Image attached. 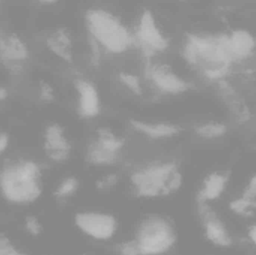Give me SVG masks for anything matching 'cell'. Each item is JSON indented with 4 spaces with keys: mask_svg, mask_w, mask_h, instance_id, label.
<instances>
[{
    "mask_svg": "<svg viewBox=\"0 0 256 255\" xmlns=\"http://www.w3.org/2000/svg\"><path fill=\"white\" fill-rule=\"evenodd\" d=\"M182 55L188 65L210 82L224 80L234 62L227 45V34L186 33Z\"/></svg>",
    "mask_w": 256,
    "mask_h": 255,
    "instance_id": "1",
    "label": "cell"
},
{
    "mask_svg": "<svg viewBox=\"0 0 256 255\" xmlns=\"http://www.w3.org/2000/svg\"><path fill=\"white\" fill-rule=\"evenodd\" d=\"M84 19L88 36L110 53H124L134 44L135 38L132 33L112 11L102 7H90L86 10Z\"/></svg>",
    "mask_w": 256,
    "mask_h": 255,
    "instance_id": "2",
    "label": "cell"
},
{
    "mask_svg": "<svg viewBox=\"0 0 256 255\" xmlns=\"http://www.w3.org/2000/svg\"><path fill=\"white\" fill-rule=\"evenodd\" d=\"M40 169L32 160L13 162L0 171V188L6 199L13 203H30L42 193Z\"/></svg>",
    "mask_w": 256,
    "mask_h": 255,
    "instance_id": "3",
    "label": "cell"
},
{
    "mask_svg": "<svg viewBox=\"0 0 256 255\" xmlns=\"http://www.w3.org/2000/svg\"><path fill=\"white\" fill-rule=\"evenodd\" d=\"M131 182L140 197H162L176 193L182 184V175L172 162L156 163L136 171Z\"/></svg>",
    "mask_w": 256,
    "mask_h": 255,
    "instance_id": "4",
    "label": "cell"
},
{
    "mask_svg": "<svg viewBox=\"0 0 256 255\" xmlns=\"http://www.w3.org/2000/svg\"><path fill=\"white\" fill-rule=\"evenodd\" d=\"M176 241V232L170 222L160 217H152L140 225L136 242L140 254L160 255L168 251Z\"/></svg>",
    "mask_w": 256,
    "mask_h": 255,
    "instance_id": "5",
    "label": "cell"
},
{
    "mask_svg": "<svg viewBox=\"0 0 256 255\" xmlns=\"http://www.w3.org/2000/svg\"><path fill=\"white\" fill-rule=\"evenodd\" d=\"M136 40L146 61L164 53L170 46V39L160 28L153 11L148 8L144 9L138 18Z\"/></svg>",
    "mask_w": 256,
    "mask_h": 255,
    "instance_id": "6",
    "label": "cell"
},
{
    "mask_svg": "<svg viewBox=\"0 0 256 255\" xmlns=\"http://www.w3.org/2000/svg\"><path fill=\"white\" fill-rule=\"evenodd\" d=\"M126 145V140L108 127L96 130L94 140L88 145L86 160L96 166H108L115 163Z\"/></svg>",
    "mask_w": 256,
    "mask_h": 255,
    "instance_id": "7",
    "label": "cell"
},
{
    "mask_svg": "<svg viewBox=\"0 0 256 255\" xmlns=\"http://www.w3.org/2000/svg\"><path fill=\"white\" fill-rule=\"evenodd\" d=\"M144 76L149 83L161 94L178 95L190 89L189 81L179 76L168 64L146 61Z\"/></svg>",
    "mask_w": 256,
    "mask_h": 255,
    "instance_id": "8",
    "label": "cell"
},
{
    "mask_svg": "<svg viewBox=\"0 0 256 255\" xmlns=\"http://www.w3.org/2000/svg\"><path fill=\"white\" fill-rule=\"evenodd\" d=\"M26 43L14 33L0 36V62L14 73L22 71L30 58Z\"/></svg>",
    "mask_w": 256,
    "mask_h": 255,
    "instance_id": "9",
    "label": "cell"
},
{
    "mask_svg": "<svg viewBox=\"0 0 256 255\" xmlns=\"http://www.w3.org/2000/svg\"><path fill=\"white\" fill-rule=\"evenodd\" d=\"M75 223L82 232L97 240L112 238L117 226L114 217L99 213H80L75 216Z\"/></svg>",
    "mask_w": 256,
    "mask_h": 255,
    "instance_id": "10",
    "label": "cell"
},
{
    "mask_svg": "<svg viewBox=\"0 0 256 255\" xmlns=\"http://www.w3.org/2000/svg\"><path fill=\"white\" fill-rule=\"evenodd\" d=\"M74 87L78 93V114L84 119H94L100 115L102 101L97 87L90 79L76 78Z\"/></svg>",
    "mask_w": 256,
    "mask_h": 255,
    "instance_id": "11",
    "label": "cell"
},
{
    "mask_svg": "<svg viewBox=\"0 0 256 255\" xmlns=\"http://www.w3.org/2000/svg\"><path fill=\"white\" fill-rule=\"evenodd\" d=\"M44 149L48 158L56 163H62L70 157L72 145L60 124L52 123L45 129Z\"/></svg>",
    "mask_w": 256,
    "mask_h": 255,
    "instance_id": "12",
    "label": "cell"
},
{
    "mask_svg": "<svg viewBox=\"0 0 256 255\" xmlns=\"http://www.w3.org/2000/svg\"><path fill=\"white\" fill-rule=\"evenodd\" d=\"M198 211L203 223L207 238L216 245L227 247L231 240L215 213L206 202H198Z\"/></svg>",
    "mask_w": 256,
    "mask_h": 255,
    "instance_id": "13",
    "label": "cell"
},
{
    "mask_svg": "<svg viewBox=\"0 0 256 255\" xmlns=\"http://www.w3.org/2000/svg\"><path fill=\"white\" fill-rule=\"evenodd\" d=\"M129 124L134 131L154 140L170 139L182 133V127L172 123H150L130 119Z\"/></svg>",
    "mask_w": 256,
    "mask_h": 255,
    "instance_id": "14",
    "label": "cell"
},
{
    "mask_svg": "<svg viewBox=\"0 0 256 255\" xmlns=\"http://www.w3.org/2000/svg\"><path fill=\"white\" fill-rule=\"evenodd\" d=\"M227 45L234 61H238L252 55L256 49V42L249 31L238 28L227 34Z\"/></svg>",
    "mask_w": 256,
    "mask_h": 255,
    "instance_id": "15",
    "label": "cell"
},
{
    "mask_svg": "<svg viewBox=\"0 0 256 255\" xmlns=\"http://www.w3.org/2000/svg\"><path fill=\"white\" fill-rule=\"evenodd\" d=\"M46 47L56 56L68 64L74 61L73 40L66 28H56L46 37Z\"/></svg>",
    "mask_w": 256,
    "mask_h": 255,
    "instance_id": "16",
    "label": "cell"
},
{
    "mask_svg": "<svg viewBox=\"0 0 256 255\" xmlns=\"http://www.w3.org/2000/svg\"><path fill=\"white\" fill-rule=\"evenodd\" d=\"M227 178L218 173L210 174L204 181V187L197 196L198 202H206L220 196L226 182Z\"/></svg>",
    "mask_w": 256,
    "mask_h": 255,
    "instance_id": "17",
    "label": "cell"
},
{
    "mask_svg": "<svg viewBox=\"0 0 256 255\" xmlns=\"http://www.w3.org/2000/svg\"><path fill=\"white\" fill-rule=\"evenodd\" d=\"M228 132V127L221 122L202 123L196 126L194 133L198 137L206 140H213L225 136Z\"/></svg>",
    "mask_w": 256,
    "mask_h": 255,
    "instance_id": "18",
    "label": "cell"
},
{
    "mask_svg": "<svg viewBox=\"0 0 256 255\" xmlns=\"http://www.w3.org/2000/svg\"><path fill=\"white\" fill-rule=\"evenodd\" d=\"M118 79L122 85H124L132 94L136 96L142 95V85L136 75L130 72L122 71L118 73Z\"/></svg>",
    "mask_w": 256,
    "mask_h": 255,
    "instance_id": "19",
    "label": "cell"
},
{
    "mask_svg": "<svg viewBox=\"0 0 256 255\" xmlns=\"http://www.w3.org/2000/svg\"><path fill=\"white\" fill-rule=\"evenodd\" d=\"M78 186H79V183L76 178H74V177L66 178L57 188L55 196L58 199H64V198L69 197L76 193Z\"/></svg>",
    "mask_w": 256,
    "mask_h": 255,
    "instance_id": "20",
    "label": "cell"
},
{
    "mask_svg": "<svg viewBox=\"0 0 256 255\" xmlns=\"http://www.w3.org/2000/svg\"><path fill=\"white\" fill-rule=\"evenodd\" d=\"M88 42L90 64L92 67H98L102 63V48L100 45L90 36L88 37Z\"/></svg>",
    "mask_w": 256,
    "mask_h": 255,
    "instance_id": "21",
    "label": "cell"
},
{
    "mask_svg": "<svg viewBox=\"0 0 256 255\" xmlns=\"http://www.w3.org/2000/svg\"><path fill=\"white\" fill-rule=\"evenodd\" d=\"M256 208V202L254 200H248V199H238L234 201L230 204V208L234 212L239 214H244V215L250 216L252 214V212L249 211V208Z\"/></svg>",
    "mask_w": 256,
    "mask_h": 255,
    "instance_id": "22",
    "label": "cell"
},
{
    "mask_svg": "<svg viewBox=\"0 0 256 255\" xmlns=\"http://www.w3.org/2000/svg\"><path fill=\"white\" fill-rule=\"evenodd\" d=\"M39 98L43 103H50L55 100L54 87L46 81H42L39 84Z\"/></svg>",
    "mask_w": 256,
    "mask_h": 255,
    "instance_id": "23",
    "label": "cell"
},
{
    "mask_svg": "<svg viewBox=\"0 0 256 255\" xmlns=\"http://www.w3.org/2000/svg\"><path fill=\"white\" fill-rule=\"evenodd\" d=\"M0 255H26L20 253L6 237L0 236Z\"/></svg>",
    "mask_w": 256,
    "mask_h": 255,
    "instance_id": "24",
    "label": "cell"
},
{
    "mask_svg": "<svg viewBox=\"0 0 256 255\" xmlns=\"http://www.w3.org/2000/svg\"><path fill=\"white\" fill-rule=\"evenodd\" d=\"M118 180V176L114 175V174L106 175L102 179L97 181L96 187L99 189V190H105V189L110 188V187H114V185L117 184Z\"/></svg>",
    "mask_w": 256,
    "mask_h": 255,
    "instance_id": "25",
    "label": "cell"
},
{
    "mask_svg": "<svg viewBox=\"0 0 256 255\" xmlns=\"http://www.w3.org/2000/svg\"><path fill=\"white\" fill-rule=\"evenodd\" d=\"M140 252L136 241H129L122 244L120 255H140Z\"/></svg>",
    "mask_w": 256,
    "mask_h": 255,
    "instance_id": "26",
    "label": "cell"
},
{
    "mask_svg": "<svg viewBox=\"0 0 256 255\" xmlns=\"http://www.w3.org/2000/svg\"><path fill=\"white\" fill-rule=\"evenodd\" d=\"M26 227L32 235H38L42 232V226L34 217H27L26 219Z\"/></svg>",
    "mask_w": 256,
    "mask_h": 255,
    "instance_id": "27",
    "label": "cell"
},
{
    "mask_svg": "<svg viewBox=\"0 0 256 255\" xmlns=\"http://www.w3.org/2000/svg\"><path fill=\"white\" fill-rule=\"evenodd\" d=\"M236 121L238 123H246L251 117L250 110L246 105H242L237 109L236 112Z\"/></svg>",
    "mask_w": 256,
    "mask_h": 255,
    "instance_id": "28",
    "label": "cell"
},
{
    "mask_svg": "<svg viewBox=\"0 0 256 255\" xmlns=\"http://www.w3.org/2000/svg\"><path fill=\"white\" fill-rule=\"evenodd\" d=\"M256 197V175L251 179L249 185L246 187L244 193V199L248 200H252Z\"/></svg>",
    "mask_w": 256,
    "mask_h": 255,
    "instance_id": "29",
    "label": "cell"
},
{
    "mask_svg": "<svg viewBox=\"0 0 256 255\" xmlns=\"http://www.w3.org/2000/svg\"><path fill=\"white\" fill-rule=\"evenodd\" d=\"M10 143V137L6 133H0V154H2Z\"/></svg>",
    "mask_w": 256,
    "mask_h": 255,
    "instance_id": "30",
    "label": "cell"
},
{
    "mask_svg": "<svg viewBox=\"0 0 256 255\" xmlns=\"http://www.w3.org/2000/svg\"><path fill=\"white\" fill-rule=\"evenodd\" d=\"M9 93L7 88L0 86V102L4 101L8 97Z\"/></svg>",
    "mask_w": 256,
    "mask_h": 255,
    "instance_id": "31",
    "label": "cell"
},
{
    "mask_svg": "<svg viewBox=\"0 0 256 255\" xmlns=\"http://www.w3.org/2000/svg\"><path fill=\"white\" fill-rule=\"evenodd\" d=\"M250 237L251 239L256 244V225L252 226L250 230Z\"/></svg>",
    "mask_w": 256,
    "mask_h": 255,
    "instance_id": "32",
    "label": "cell"
},
{
    "mask_svg": "<svg viewBox=\"0 0 256 255\" xmlns=\"http://www.w3.org/2000/svg\"><path fill=\"white\" fill-rule=\"evenodd\" d=\"M39 3L43 5L49 6L55 4L56 3H57V1L56 0H42V1H39Z\"/></svg>",
    "mask_w": 256,
    "mask_h": 255,
    "instance_id": "33",
    "label": "cell"
}]
</instances>
